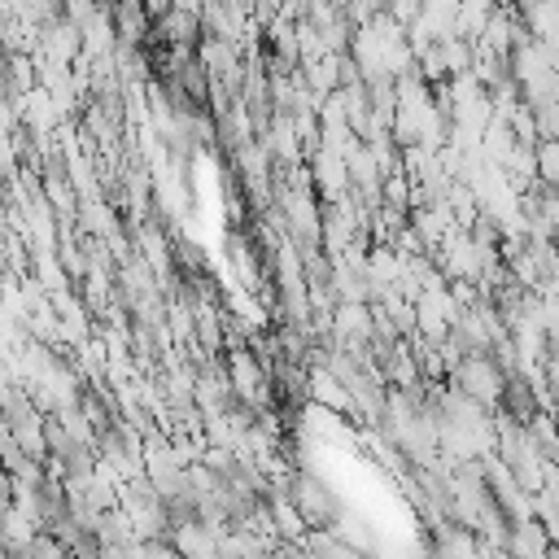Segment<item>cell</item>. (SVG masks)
I'll list each match as a JSON object with an SVG mask.
<instances>
[{
  "label": "cell",
  "mask_w": 559,
  "mask_h": 559,
  "mask_svg": "<svg viewBox=\"0 0 559 559\" xmlns=\"http://www.w3.org/2000/svg\"><path fill=\"white\" fill-rule=\"evenodd\" d=\"M153 35H157V44H201L205 17L192 13V9H183V4H175L170 13H162V17L153 22Z\"/></svg>",
  "instance_id": "7a4b0ae2"
},
{
  "label": "cell",
  "mask_w": 559,
  "mask_h": 559,
  "mask_svg": "<svg viewBox=\"0 0 559 559\" xmlns=\"http://www.w3.org/2000/svg\"><path fill=\"white\" fill-rule=\"evenodd\" d=\"M507 550H511V555H550L555 542H550V533H546V524H542L537 515H524V520H511V528H507Z\"/></svg>",
  "instance_id": "3957f363"
},
{
  "label": "cell",
  "mask_w": 559,
  "mask_h": 559,
  "mask_svg": "<svg viewBox=\"0 0 559 559\" xmlns=\"http://www.w3.org/2000/svg\"><path fill=\"white\" fill-rule=\"evenodd\" d=\"M537 183L559 188V135L537 140Z\"/></svg>",
  "instance_id": "277c9868"
},
{
  "label": "cell",
  "mask_w": 559,
  "mask_h": 559,
  "mask_svg": "<svg viewBox=\"0 0 559 559\" xmlns=\"http://www.w3.org/2000/svg\"><path fill=\"white\" fill-rule=\"evenodd\" d=\"M450 380L463 389V393H472L476 402H485V406H502V393H507V384H511V367L498 358V354H463V362L450 371Z\"/></svg>",
  "instance_id": "6da1fadb"
}]
</instances>
